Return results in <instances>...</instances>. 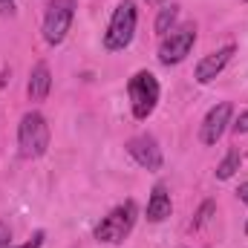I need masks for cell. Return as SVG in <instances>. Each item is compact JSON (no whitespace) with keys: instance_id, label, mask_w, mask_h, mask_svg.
Segmentation results:
<instances>
[{"instance_id":"cell-6","label":"cell","mask_w":248,"mask_h":248,"mask_svg":"<svg viewBox=\"0 0 248 248\" xmlns=\"http://www.w3.org/2000/svg\"><path fill=\"white\" fill-rule=\"evenodd\" d=\"M193 44H196V26H193V23H185V26H179V29H170V32L162 38V44H159V61L165 63V66L182 63L187 55H190Z\"/></svg>"},{"instance_id":"cell-12","label":"cell","mask_w":248,"mask_h":248,"mask_svg":"<svg viewBox=\"0 0 248 248\" xmlns=\"http://www.w3.org/2000/svg\"><path fill=\"white\" fill-rule=\"evenodd\" d=\"M237 170H240V150L231 147L228 156H225V159L219 162V168H217V179H231Z\"/></svg>"},{"instance_id":"cell-19","label":"cell","mask_w":248,"mask_h":248,"mask_svg":"<svg viewBox=\"0 0 248 248\" xmlns=\"http://www.w3.org/2000/svg\"><path fill=\"white\" fill-rule=\"evenodd\" d=\"M237 196H240V202H246V205H248V182H246V185H240Z\"/></svg>"},{"instance_id":"cell-4","label":"cell","mask_w":248,"mask_h":248,"mask_svg":"<svg viewBox=\"0 0 248 248\" xmlns=\"http://www.w3.org/2000/svg\"><path fill=\"white\" fill-rule=\"evenodd\" d=\"M136 202L133 199H127L124 205L119 208H113L104 219H101V225L95 228V240L98 243H110V246H116V243H122L124 237L133 231V225H136Z\"/></svg>"},{"instance_id":"cell-10","label":"cell","mask_w":248,"mask_h":248,"mask_svg":"<svg viewBox=\"0 0 248 248\" xmlns=\"http://www.w3.org/2000/svg\"><path fill=\"white\" fill-rule=\"evenodd\" d=\"M52 90V75H49V66L46 61H38L29 72V84H26V93L32 101H44Z\"/></svg>"},{"instance_id":"cell-11","label":"cell","mask_w":248,"mask_h":248,"mask_svg":"<svg viewBox=\"0 0 248 248\" xmlns=\"http://www.w3.org/2000/svg\"><path fill=\"white\" fill-rule=\"evenodd\" d=\"M170 211H173V205H170V193H168V187L156 185L153 187V193H150V199H147V219H150V222H162V219L170 217Z\"/></svg>"},{"instance_id":"cell-15","label":"cell","mask_w":248,"mask_h":248,"mask_svg":"<svg viewBox=\"0 0 248 248\" xmlns=\"http://www.w3.org/2000/svg\"><path fill=\"white\" fill-rule=\"evenodd\" d=\"M12 246V228L6 222H0V248H9Z\"/></svg>"},{"instance_id":"cell-9","label":"cell","mask_w":248,"mask_h":248,"mask_svg":"<svg viewBox=\"0 0 248 248\" xmlns=\"http://www.w3.org/2000/svg\"><path fill=\"white\" fill-rule=\"evenodd\" d=\"M234 58V44H228V46H222V49H217V52H211V55H205L202 61L196 63V81L199 84H208V81H214L225 66L228 61Z\"/></svg>"},{"instance_id":"cell-2","label":"cell","mask_w":248,"mask_h":248,"mask_svg":"<svg viewBox=\"0 0 248 248\" xmlns=\"http://www.w3.org/2000/svg\"><path fill=\"white\" fill-rule=\"evenodd\" d=\"M136 20H139L136 3L133 0H122L119 9L113 12V20L107 26V35H104V46L110 52H119V49H127L130 46V41L136 35Z\"/></svg>"},{"instance_id":"cell-20","label":"cell","mask_w":248,"mask_h":248,"mask_svg":"<svg viewBox=\"0 0 248 248\" xmlns=\"http://www.w3.org/2000/svg\"><path fill=\"white\" fill-rule=\"evenodd\" d=\"M147 3H153V6H159V3H165V0H147Z\"/></svg>"},{"instance_id":"cell-17","label":"cell","mask_w":248,"mask_h":248,"mask_svg":"<svg viewBox=\"0 0 248 248\" xmlns=\"http://www.w3.org/2000/svg\"><path fill=\"white\" fill-rule=\"evenodd\" d=\"M234 130H237V133H248V110L246 113H240V119H237V124H234Z\"/></svg>"},{"instance_id":"cell-14","label":"cell","mask_w":248,"mask_h":248,"mask_svg":"<svg viewBox=\"0 0 248 248\" xmlns=\"http://www.w3.org/2000/svg\"><path fill=\"white\" fill-rule=\"evenodd\" d=\"M214 208H217V205H214L211 199H208V202H202V208H199V211H196V217H193V228H202V225H205V222L211 219Z\"/></svg>"},{"instance_id":"cell-1","label":"cell","mask_w":248,"mask_h":248,"mask_svg":"<svg viewBox=\"0 0 248 248\" xmlns=\"http://www.w3.org/2000/svg\"><path fill=\"white\" fill-rule=\"evenodd\" d=\"M17 147L20 156L26 159H38L46 153L49 147V124L41 113H26L17 124Z\"/></svg>"},{"instance_id":"cell-3","label":"cell","mask_w":248,"mask_h":248,"mask_svg":"<svg viewBox=\"0 0 248 248\" xmlns=\"http://www.w3.org/2000/svg\"><path fill=\"white\" fill-rule=\"evenodd\" d=\"M127 93H130V104H133V116L141 122L147 119L153 110H156V101H159V81L153 72L141 69L130 78L127 84Z\"/></svg>"},{"instance_id":"cell-21","label":"cell","mask_w":248,"mask_h":248,"mask_svg":"<svg viewBox=\"0 0 248 248\" xmlns=\"http://www.w3.org/2000/svg\"><path fill=\"white\" fill-rule=\"evenodd\" d=\"M246 234H248V222H246Z\"/></svg>"},{"instance_id":"cell-8","label":"cell","mask_w":248,"mask_h":248,"mask_svg":"<svg viewBox=\"0 0 248 248\" xmlns=\"http://www.w3.org/2000/svg\"><path fill=\"white\" fill-rule=\"evenodd\" d=\"M231 116H234V107H231L228 101H222V104L211 107V113L205 116L202 130H199V139H202V144H217V141H219V136L225 133L228 122H231Z\"/></svg>"},{"instance_id":"cell-7","label":"cell","mask_w":248,"mask_h":248,"mask_svg":"<svg viewBox=\"0 0 248 248\" xmlns=\"http://www.w3.org/2000/svg\"><path fill=\"white\" fill-rule=\"evenodd\" d=\"M127 153L144 170H159L162 168V150H159V144H156L153 136H136V139H130L127 141Z\"/></svg>"},{"instance_id":"cell-16","label":"cell","mask_w":248,"mask_h":248,"mask_svg":"<svg viewBox=\"0 0 248 248\" xmlns=\"http://www.w3.org/2000/svg\"><path fill=\"white\" fill-rule=\"evenodd\" d=\"M41 243H44V231H38L29 243H23V246H9V248H41Z\"/></svg>"},{"instance_id":"cell-13","label":"cell","mask_w":248,"mask_h":248,"mask_svg":"<svg viewBox=\"0 0 248 248\" xmlns=\"http://www.w3.org/2000/svg\"><path fill=\"white\" fill-rule=\"evenodd\" d=\"M176 17H179V6H168V9H162V12H159V17H156V32L165 38V35L173 29Z\"/></svg>"},{"instance_id":"cell-18","label":"cell","mask_w":248,"mask_h":248,"mask_svg":"<svg viewBox=\"0 0 248 248\" xmlns=\"http://www.w3.org/2000/svg\"><path fill=\"white\" fill-rule=\"evenodd\" d=\"M15 12V0H0V15H12Z\"/></svg>"},{"instance_id":"cell-5","label":"cell","mask_w":248,"mask_h":248,"mask_svg":"<svg viewBox=\"0 0 248 248\" xmlns=\"http://www.w3.org/2000/svg\"><path fill=\"white\" fill-rule=\"evenodd\" d=\"M72 17H75V3L72 0H52L46 6V12H44V29L41 32H44V41L49 46H58L66 38V32L72 26Z\"/></svg>"}]
</instances>
